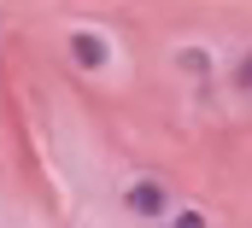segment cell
Wrapping results in <instances>:
<instances>
[{"instance_id":"1","label":"cell","mask_w":252,"mask_h":228,"mask_svg":"<svg viewBox=\"0 0 252 228\" xmlns=\"http://www.w3.org/2000/svg\"><path fill=\"white\" fill-rule=\"evenodd\" d=\"M124 205L135 211V217H147V223L170 211V199H164V187H158V181H135V187L124 193Z\"/></svg>"},{"instance_id":"4","label":"cell","mask_w":252,"mask_h":228,"mask_svg":"<svg viewBox=\"0 0 252 228\" xmlns=\"http://www.w3.org/2000/svg\"><path fill=\"white\" fill-rule=\"evenodd\" d=\"M170 228H205V217H199V211H176V223Z\"/></svg>"},{"instance_id":"3","label":"cell","mask_w":252,"mask_h":228,"mask_svg":"<svg viewBox=\"0 0 252 228\" xmlns=\"http://www.w3.org/2000/svg\"><path fill=\"white\" fill-rule=\"evenodd\" d=\"M229 76H235V88H247V94H252V47H247V53H235Z\"/></svg>"},{"instance_id":"2","label":"cell","mask_w":252,"mask_h":228,"mask_svg":"<svg viewBox=\"0 0 252 228\" xmlns=\"http://www.w3.org/2000/svg\"><path fill=\"white\" fill-rule=\"evenodd\" d=\"M70 58H76L82 70H100V64H106V41H100L94 29H76V35H70Z\"/></svg>"}]
</instances>
